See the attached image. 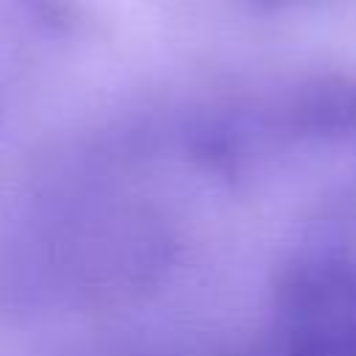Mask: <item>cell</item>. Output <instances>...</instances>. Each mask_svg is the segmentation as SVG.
I'll list each match as a JSON object with an SVG mask.
<instances>
[{
  "instance_id": "1",
  "label": "cell",
  "mask_w": 356,
  "mask_h": 356,
  "mask_svg": "<svg viewBox=\"0 0 356 356\" xmlns=\"http://www.w3.org/2000/svg\"><path fill=\"white\" fill-rule=\"evenodd\" d=\"M70 31V0H0V89L53 56Z\"/></svg>"
},
{
  "instance_id": "2",
  "label": "cell",
  "mask_w": 356,
  "mask_h": 356,
  "mask_svg": "<svg viewBox=\"0 0 356 356\" xmlns=\"http://www.w3.org/2000/svg\"><path fill=\"white\" fill-rule=\"evenodd\" d=\"M250 8H259V11H284V8H295V6H306V3H314V0H245Z\"/></svg>"
}]
</instances>
